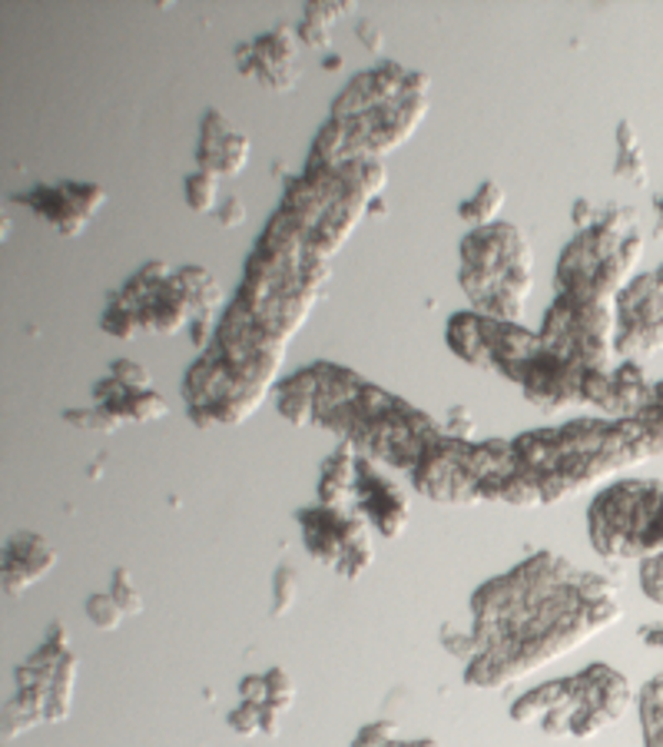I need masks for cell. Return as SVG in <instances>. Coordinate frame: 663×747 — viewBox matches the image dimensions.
<instances>
[{"label": "cell", "mask_w": 663, "mask_h": 747, "mask_svg": "<svg viewBox=\"0 0 663 747\" xmlns=\"http://www.w3.org/2000/svg\"><path fill=\"white\" fill-rule=\"evenodd\" d=\"M471 611L478 658L468 664L464 681L474 687H504L584 644L620 615L610 578L574 572L550 552L481 585Z\"/></svg>", "instance_id": "cell-1"}, {"label": "cell", "mask_w": 663, "mask_h": 747, "mask_svg": "<svg viewBox=\"0 0 663 747\" xmlns=\"http://www.w3.org/2000/svg\"><path fill=\"white\" fill-rule=\"evenodd\" d=\"M590 545L607 562H646L663 555V482L620 479L587 512Z\"/></svg>", "instance_id": "cell-2"}, {"label": "cell", "mask_w": 663, "mask_h": 747, "mask_svg": "<svg viewBox=\"0 0 663 747\" xmlns=\"http://www.w3.org/2000/svg\"><path fill=\"white\" fill-rule=\"evenodd\" d=\"M296 519L302 525V542L312 558L335 568L342 578H359L368 572L375 552L359 512H345L342 505H312L302 509Z\"/></svg>", "instance_id": "cell-3"}, {"label": "cell", "mask_w": 663, "mask_h": 747, "mask_svg": "<svg viewBox=\"0 0 663 747\" xmlns=\"http://www.w3.org/2000/svg\"><path fill=\"white\" fill-rule=\"evenodd\" d=\"M663 349V266L633 276L617 296V352L630 362Z\"/></svg>", "instance_id": "cell-4"}, {"label": "cell", "mask_w": 663, "mask_h": 747, "mask_svg": "<svg viewBox=\"0 0 663 747\" xmlns=\"http://www.w3.org/2000/svg\"><path fill=\"white\" fill-rule=\"evenodd\" d=\"M21 206H31L38 216L54 223L64 236H81L87 220L107 203V193L97 183H64V186H38L18 196Z\"/></svg>", "instance_id": "cell-5"}, {"label": "cell", "mask_w": 663, "mask_h": 747, "mask_svg": "<svg viewBox=\"0 0 663 747\" xmlns=\"http://www.w3.org/2000/svg\"><path fill=\"white\" fill-rule=\"evenodd\" d=\"M355 505L362 509V515L385 535V538H398L408 525V502L402 495V489L395 482H388L372 459H359V472H355Z\"/></svg>", "instance_id": "cell-6"}, {"label": "cell", "mask_w": 663, "mask_h": 747, "mask_svg": "<svg viewBox=\"0 0 663 747\" xmlns=\"http://www.w3.org/2000/svg\"><path fill=\"white\" fill-rule=\"evenodd\" d=\"M249 153H253L249 137L236 134V130L229 127V120H226L220 110H210L206 120H203L200 147H196L200 170H210V173H216V177H236V173L246 170Z\"/></svg>", "instance_id": "cell-7"}, {"label": "cell", "mask_w": 663, "mask_h": 747, "mask_svg": "<svg viewBox=\"0 0 663 747\" xmlns=\"http://www.w3.org/2000/svg\"><path fill=\"white\" fill-rule=\"evenodd\" d=\"M57 565V552L34 532H18L4 548V588L11 595H24L34 581H41Z\"/></svg>", "instance_id": "cell-8"}, {"label": "cell", "mask_w": 663, "mask_h": 747, "mask_svg": "<svg viewBox=\"0 0 663 747\" xmlns=\"http://www.w3.org/2000/svg\"><path fill=\"white\" fill-rule=\"evenodd\" d=\"M355 472H359V452L349 442H342V449L322 462V476H319L322 505H342L345 499H355Z\"/></svg>", "instance_id": "cell-9"}, {"label": "cell", "mask_w": 663, "mask_h": 747, "mask_svg": "<svg viewBox=\"0 0 663 747\" xmlns=\"http://www.w3.org/2000/svg\"><path fill=\"white\" fill-rule=\"evenodd\" d=\"M448 345L458 359L478 369H491V352L481 326V312H455L448 319Z\"/></svg>", "instance_id": "cell-10"}, {"label": "cell", "mask_w": 663, "mask_h": 747, "mask_svg": "<svg viewBox=\"0 0 663 747\" xmlns=\"http://www.w3.org/2000/svg\"><path fill=\"white\" fill-rule=\"evenodd\" d=\"M613 173L627 183L646 186V163H643V147L627 120L617 124V167Z\"/></svg>", "instance_id": "cell-11"}, {"label": "cell", "mask_w": 663, "mask_h": 747, "mask_svg": "<svg viewBox=\"0 0 663 747\" xmlns=\"http://www.w3.org/2000/svg\"><path fill=\"white\" fill-rule=\"evenodd\" d=\"M352 8L349 4H322V0H316V4L306 8V18H302V28H299V38L306 41V47L312 51H325L329 47V28L349 14Z\"/></svg>", "instance_id": "cell-12"}, {"label": "cell", "mask_w": 663, "mask_h": 747, "mask_svg": "<svg viewBox=\"0 0 663 747\" xmlns=\"http://www.w3.org/2000/svg\"><path fill=\"white\" fill-rule=\"evenodd\" d=\"M501 206H504V190H501L498 183L484 180V183L474 190V196L464 200V203L458 206V216H461L464 223H471L474 230H484V226L494 223V216L501 213Z\"/></svg>", "instance_id": "cell-13"}, {"label": "cell", "mask_w": 663, "mask_h": 747, "mask_svg": "<svg viewBox=\"0 0 663 747\" xmlns=\"http://www.w3.org/2000/svg\"><path fill=\"white\" fill-rule=\"evenodd\" d=\"M640 721L646 747H663V674L646 681L640 691Z\"/></svg>", "instance_id": "cell-14"}, {"label": "cell", "mask_w": 663, "mask_h": 747, "mask_svg": "<svg viewBox=\"0 0 663 747\" xmlns=\"http://www.w3.org/2000/svg\"><path fill=\"white\" fill-rule=\"evenodd\" d=\"M186 206L193 213H216L220 210V177L210 170H196L186 177Z\"/></svg>", "instance_id": "cell-15"}, {"label": "cell", "mask_w": 663, "mask_h": 747, "mask_svg": "<svg viewBox=\"0 0 663 747\" xmlns=\"http://www.w3.org/2000/svg\"><path fill=\"white\" fill-rule=\"evenodd\" d=\"M633 419L643 426V436H646V446H650V459L663 456V383L653 389L650 406L640 416H633Z\"/></svg>", "instance_id": "cell-16"}, {"label": "cell", "mask_w": 663, "mask_h": 747, "mask_svg": "<svg viewBox=\"0 0 663 747\" xmlns=\"http://www.w3.org/2000/svg\"><path fill=\"white\" fill-rule=\"evenodd\" d=\"M87 618H90V625H97L100 631H114V628H120V621H124L127 615H124L120 601H117L110 591H100V595H90V598H87Z\"/></svg>", "instance_id": "cell-17"}, {"label": "cell", "mask_w": 663, "mask_h": 747, "mask_svg": "<svg viewBox=\"0 0 663 747\" xmlns=\"http://www.w3.org/2000/svg\"><path fill=\"white\" fill-rule=\"evenodd\" d=\"M110 595L120 601V608H124L127 618H133V615L143 611V595L137 591L133 575H130L127 568H117V572H114V578H110Z\"/></svg>", "instance_id": "cell-18"}, {"label": "cell", "mask_w": 663, "mask_h": 747, "mask_svg": "<svg viewBox=\"0 0 663 747\" xmlns=\"http://www.w3.org/2000/svg\"><path fill=\"white\" fill-rule=\"evenodd\" d=\"M296 588H299V578L289 565H279L276 575H272V615H286L292 605H296Z\"/></svg>", "instance_id": "cell-19"}, {"label": "cell", "mask_w": 663, "mask_h": 747, "mask_svg": "<svg viewBox=\"0 0 663 747\" xmlns=\"http://www.w3.org/2000/svg\"><path fill=\"white\" fill-rule=\"evenodd\" d=\"M104 332H110V335H120V339H133L137 332H143L140 329V319L130 312V309H124V306H117V302H110V309L104 312Z\"/></svg>", "instance_id": "cell-20"}, {"label": "cell", "mask_w": 663, "mask_h": 747, "mask_svg": "<svg viewBox=\"0 0 663 747\" xmlns=\"http://www.w3.org/2000/svg\"><path fill=\"white\" fill-rule=\"evenodd\" d=\"M266 684H269V697H266V704H272V707L286 711V707L292 704V697H296V684H292V677H289L282 668H269V671H266Z\"/></svg>", "instance_id": "cell-21"}, {"label": "cell", "mask_w": 663, "mask_h": 747, "mask_svg": "<svg viewBox=\"0 0 663 747\" xmlns=\"http://www.w3.org/2000/svg\"><path fill=\"white\" fill-rule=\"evenodd\" d=\"M229 727L236 730V734H243V737H253V734H263V711H259V704H249V701H243L239 707H233L229 711Z\"/></svg>", "instance_id": "cell-22"}, {"label": "cell", "mask_w": 663, "mask_h": 747, "mask_svg": "<svg viewBox=\"0 0 663 747\" xmlns=\"http://www.w3.org/2000/svg\"><path fill=\"white\" fill-rule=\"evenodd\" d=\"M640 588H643V595H646L650 601L663 605V555L646 558V562L640 565Z\"/></svg>", "instance_id": "cell-23"}, {"label": "cell", "mask_w": 663, "mask_h": 747, "mask_svg": "<svg viewBox=\"0 0 663 747\" xmlns=\"http://www.w3.org/2000/svg\"><path fill=\"white\" fill-rule=\"evenodd\" d=\"M395 737H398V727L392 721H375V724H368L355 734L352 747H385Z\"/></svg>", "instance_id": "cell-24"}, {"label": "cell", "mask_w": 663, "mask_h": 747, "mask_svg": "<svg viewBox=\"0 0 663 747\" xmlns=\"http://www.w3.org/2000/svg\"><path fill=\"white\" fill-rule=\"evenodd\" d=\"M110 372H114V376H117L124 386H130V389H150V372H147L140 362H133V359H120V362H114V365H110Z\"/></svg>", "instance_id": "cell-25"}, {"label": "cell", "mask_w": 663, "mask_h": 747, "mask_svg": "<svg viewBox=\"0 0 663 747\" xmlns=\"http://www.w3.org/2000/svg\"><path fill=\"white\" fill-rule=\"evenodd\" d=\"M216 223H220L223 230L243 226V223H246V203H243L239 196H226V203H220V210H216Z\"/></svg>", "instance_id": "cell-26"}, {"label": "cell", "mask_w": 663, "mask_h": 747, "mask_svg": "<svg viewBox=\"0 0 663 747\" xmlns=\"http://www.w3.org/2000/svg\"><path fill=\"white\" fill-rule=\"evenodd\" d=\"M445 429H448V436H455V439H464V436H471V429H474V419H471V413H464L461 406H455V409L448 413V423H445Z\"/></svg>", "instance_id": "cell-27"}, {"label": "cell", "mask_w": 663, "mask_h": 747, "mask_svg": "<svg viewBox=\"0 0 663 747\" xmlns=\"http://www.w3.org/2000/svg\"><path fill=\"white\" fill-rule=\"evenodd\" d=\"M355 34H359V41L372 51V54H382V47H385V38H382V31L372 24V21H359L355 24Z\"/></svg>", "instance_id": "cell-28"}, {"label": "cell", "mask_w": 663, "mask_h": 747, "mask_svg": "<svg viewBox=\"0 0 663 747\" xmlns=\"http://www.w3.org/2000/svg\"><path fill=\"white\" fill-rule=\"evenodd\" d=\"M640 638H643V644H650V648H663V625L656 621V625H650V628H640Z\"/></svg>", "instance_id": "cell-29"}, {"label": "cell", "mask_w": 663, "mask_h": 747, "mask_svg": "<svg viewBox=\"0 0 663 747\" xmlns=\"http://www.w3.org/2000/svg\"><path fill=\"white\" fill-rule=\"evenodd\" d=\"M365 213H375V216H388V203H385L382 196H372V200H368V206H365Z\"/></svg>", "instance_id": "cell-30"}, {"label": "cell", "mask_w": 663, "mask_h": 747, "mask_svg": "<svg viewBox=\"0 0 663 747\" xmlns=\"http://www.w3.org/2000/svg\"><path fill=\"white\" fill-rule=\"evenodd\" d=\"M653 210H656V233L663 236V193L653 200Z\"/></svg>", "instance_id": "cell-31"}, {"label": "cell", "mask_w": 663, "mask_h": 747, "mask_svg": "<svg viewBox=\"0 0 663 747\" xmlns=\"http://www.w3.org/2000/svg\"><path fill=\"white\" fill-rule=\"evenodd\" d=\"M322 67H325V71H339V67H342V57H339V54H329V57L322 61Z\"/></svg>", "instance_id": "cell-32"}]
</instances>
